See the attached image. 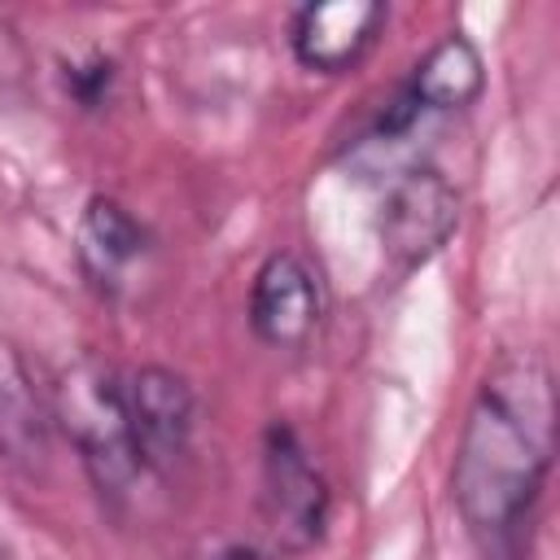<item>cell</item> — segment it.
Segmentation results:
<instances>
[{"mask_svg":"<svg viewBox=\"0 0 560 560\" xmlns=\"http://www.w3.org/2000/svg\"><path fill=\"white\" fill-rule=\"evenodd\" d=\"M556 455V381L538 350H503L468 407L455 503L486 556H516Z\"/></svg>","mask_w":560,"mask_h":560,"instance_id":"6da1fadb","label":"cell"},{"mask_svg":"<svg viewBox=\"0 0 560 560\" xmlns=\"http://www.w3.org/2000/svg\"><path fill=\"white\" fill-rule=\"evenodd\" d=\"M61 420L83 455V468L92 486L109 499L127 494L131 481L144 472L136 442H131V420H127V385L109 363H79L61 376L57 389Z\"/></svg>","mask_w":560,"mask_h":560,"instance_id":"7a4b0ae2","label":"cell"},{"mask_svg":"<svg viewBox=\"0 0 560 560\" xmlns=\"http://www.w3.org/2000/svg\"><path fill=\"white\" fill-rule=\"evenodd\" d=\"M262 512L289 551L311 547L328 521V481L289 424H271L262 438Z\"/></svg>","mask_w":560,"mask_h":560,"instance_id":"3957f363","label":"cell"},{"mask_svg":"<svg viewBox=\"0 0 560 560\" xmlns=\"http://www.w3.org/2000/svg\"><path fill=\"white\" fill-rule=\"evenodd\" d=\"M455 223H459V197L451 179L433 166L402 171L381 201V241L398 267H416L433 249H442Z\"/></svg>","mask_w":560,"mask_h":560,"instance_id":"277c9868","label":"cell"},{"mask_svg":"<svg viewBox=\"0 0 560 560\" xmlns=\"http://www.w3.org/2000/svg\"><path fill=\"white\" fill-rule=\"evenodd\" d=\"M127 385V420H131V442L144 464V472H171L192 442V389L179 372L171 368H136L122 376Z\"/></svg>","mask_w":560,"mask_h":560,"instance_id":"5b68a950","label":"cell"},{"mask_svg":"<svg viewBox=\"0 0 560 560\" xmlns=\"http://www.w3.org/2000/svg\"><path fill=\"white\" fill-rule=\"evenodd\" d=\"M324 315V284L306 258L271 254L249 289V324L267 346H302Z\"/></svg>","mask_w":560,"mask_h":560,"instance_id":"8992f818","label":"cell"},{"mask_svg":"<svg viewBox=\"0 0 560 560\" xmlns=\"http://www.w3.org/2000/svg\"><path fill=\"white\" fill-rule=\"evenodd\" d=\"M385 22V4L376 0H332V4H302L289 26L293 57L306 70L341 74L350 70L376 39Z\"/></svg>","mask_w":560,"mask_h":560,"instance_id":"52a82bcc","label":"cell"},{"mask_svg":"<svg viewBox=\"0 0 560 560\" xmlns=\"http://www.w3.org/2000/svg\"><path fill=\"white\" fill-rule=\"evenodd\" d=\"M149 254V232L114 197H92L79 219V262L101 293H118L131 267Z\"/></svg>","mask_w":560,"mask_h":560,"instance_id":"ba28073f","label":"cell"},{"mask_svg":"<svg viewBox=\"0 0 560 560\" xmlns=\"http://www.w3.org/2000/svg\"><path fill=\"white\" fill-rule=\"evenodd\" d=\"M481 83H486L481 52L472 48V39H464L459 31H451L446 39H438L424 52V61L407 79L402 96L429 118V114H446V109L472 105L481 96Z\"/></svg>","mask_w":560,"mask_h":560,"instance_id":"9c48e42d","label":"cell"},{"mask_svg":"<svg viewBox=\"0 0 560 560\" xmlns=\"http://www.w3.org/2000/svg\"><path fill=\"white\" fill-rule=\"evenodd\" d=\"M109 83H114V61H105V57H92L88 66H70V92H74L88 109L105 101Z\"/></svg>","mask_w":560,"mask_h":560,"instance_id":"30bf717a","label":"cell"},{"mask_svg":"<svg viewBox=\"0 0 560 560\" xmlns=\"http://www.w3.org/2000/svg\"><path fill=\"white\" fill-rule=\"evenodd\" d=\"M22 420H13V407H9V394L0 385V446H13V433H18Z\"/></svg>","mask_w":560,"mask_h":560,"instance_id":"8fae6325","label":"cell"}]
</instances>
